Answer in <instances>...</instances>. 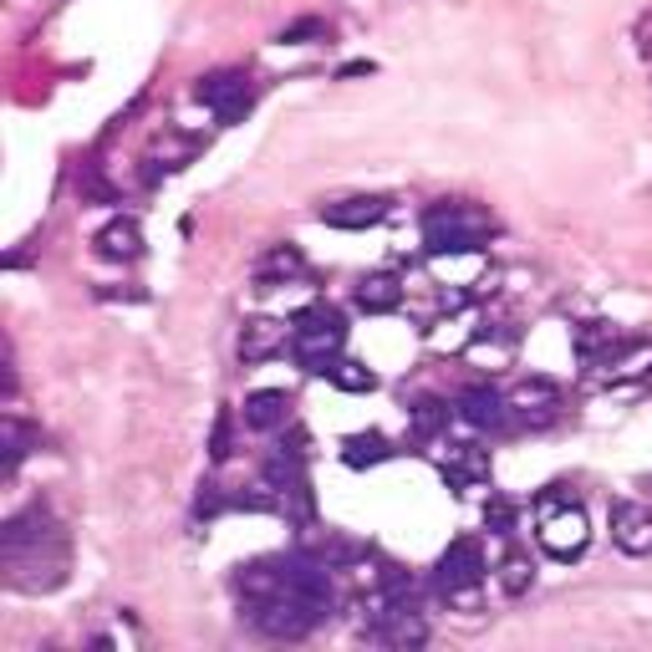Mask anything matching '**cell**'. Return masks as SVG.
I'll return each instance as SVG.
<instances>
[{
  "instance_id": "cell-11",
  "label": "cell",
  "mask_w": 652,
  "mask_h": 652,
  "mask_svg": "<svg viewBox=\"0 0 652 652\" xmlns=\"http://www.w3.org/2000/svg\"><path fill=\"white\" fill-rule=\"evenodd\" d=\"M286 423H290V393L260 387V393L245 398V428H255V434H276V428H286Z\"/></svg>"
},
{
  "instance_id": "cell-2",
  "label": "cell",
  "mask_w": 652,
  "mask_h": 652,
  "mask_svg": "<svg viewBox=\"0 0 652 652\" xmlns=\"http://www.w3.org/2000/svg\"><path fill=\"white\" fill-rule=\"evenodd\" d=\"M490 219L474 215L464 205H438L423 215V245L434 255H464V250H480Z\"/></svg>"
},
{
  "instance_id": "cell-28",
  "label": "cell",
  "mask_w": 652,
  "mask_h": 652,
  "mask_svg": "<svg viewBox=\"0 0 652 652\" xmlns=\"http://www.w3.org/2000/svg\"><path fill=\"white\" fill-rule=\"evenodd\" d=\"M219 510H225V495H219V484H205V490H199V500H194V515H199V520H215Z\"/></svg>"
},
{
  "instance_id": "cell-26",
  "label": "cell",
  "mask_w": 652,
  "mask_h": 652,
  "mask_svg": "<svg viewBox=\"0 0 652 652\" xmlns=\"http://www.w3.org/2000/svg\"><path fill=\"white\" fill-rule=\"evenodd\" d=\"M484 525H490V535H515V505H510L505 495H490V505H484Z\"/></svg>"
},
{
  "instance_id": "cell-21",
  "label": "cell",
  "mask_w": 652,
  "mask_h": 652,
  "mask_svg": "<svg viewBox=\"0 0 652 652\" xmlns=\"http://www.w3.org/2000/svg\"><path fill=\"white\" fill-rule=\"evenodd\" d=\"M444 423H448V403H438V398H418L408 408L413 438H438V434H444Z\"/></svg>"
},
{
  "instance_id": "cell-16",
  "label": "cell",
  "mask_w": 652,
  "mask_h": 652,
  "mask_svg": "<svg viewBox=\"0 0 652 652\" xmlns=\"http://www.w3.org/2000/svg\"><path fill=\"white\" fill-rule=\"evenodd\" d=\"M622 342H628V337H622L616 326H606V322L576 326V352H581V363H602V367H606V357H612Z\"/></svg>"
},
{
  "instance_id": "cell-13",
  "label": "cell",
  "mask_w": 652,
  "mask_h": 652,
  "mask_svg": "<svg viewBox=\"0 0 652 652\" xmlns=\"http://www.w3.org/2000/svg\"><path fill=\"white\" fill-rule=\"evenodd\" d=\"M444 480L454 490H470V484H484L490 480V454L480 444H448L444 454Z\"/></svg>"
},
{
  "instance_id": "cell-9",
  "label": "cell",
  "mask_w": 652,
  "mask_h": 652,
  "mask_svg": "<svg viewBox=\"0 0 652 652\" xmlns=\"http://www.w3.org/2000/svg\"><path fill=\"white\" fill-rule=\"evenodd\" d=\"M454 413H460L470 428H500V423L510 418V403L500 398L490 383H474V387H464L460 398H454Z\"/></svg>"
},
{
  "instance_id": "cell-27",
  "label": "cell",
  "mask_w": 652,
  "mask_h": 652,
  "mask_svg": "<svg viewBox=\"0 0 652 652\" xmlns=\"http://www.w3.org/2000/svg\"><path fill=\"white\" fill-rule=\"evenodd\" d=\"M77 194H82V199H97V205H112V199H118V194H112V184L97 174V164H87V169L77 174Z\"/></svg>"
},
{
  "instance_id": "cell-20",
  "label": "cell",
  "mask_w": 652,
  "mask_h": 652,
  "mask_svg": "<svg viewBox=\"0 0 652 652\" xmlns=\"http://www.w3.org/2000/svg\"><path fill=\"white\" fill-rule=\"evenodd\" d=\"M398 448L387 444L383 434H352L347 444H342V460L352 464V470H367V464H383V460H393Z\"/></svg>"
},
{
  "instance_id": "cell-1",
  "label": "cell",
  "mask_w": 652,
  "mask_h": 652,
  "mask_svg": "<svg viewBox=\"0 0 652 652\" xmlns=\"http://www.w3.org/2000/svg\"><path fill=\"white\" fill-rule=\"evenodd\" d=\"M342 342H347V322H342L337 306H326V302L296 312V322H290V352L316 377L332 373V363L342 357Z\"/></svg>"
},
{
  "instance_id": "cell-4",
  "label": "cell",
  "mask_w": 652,
  "mask_h": 652,
  "mask_svg": "<svg viewBox=\"0 0 652 652\" xmlns=\"http://www.w3.org/2000/svg\"><path fill=\"white\" fill-rule=\"evenodd\" d=\"M245 616H250V628L255 632H266V638H306V632L316 628V616L306 612L302 602L290 592H276V596H255V602H245Z\"/></svg>"
},
{
  "instance_id": "cell-29",
  "label": "cell",
  "mask_w": 652,
  "mask_h": 652,
  "mask_svg": "<svg viewBox=\"0 0 652 652\" xmlns=\"http://www.w3.org/2000/svg\"><path fill=\"white\" fill-rule=\"evenodd\" d=\"M363 72H373V61H347L342 67V77H363Z\"/></svg>"
},
{
  "instance_id": "cell-24",
  "label": "cell",
  "mask_w": 652,
  "mask_h": 652,
  "mask_svg": "<svg viewBox=\"0 0 652 652\" xmlns=\"http://www.w3.org/2000/svg\"><path fill=\"white\" fill-rule=\"evenodd\" d=\"M276 41H280V47H306V41H326V21H322V16H302V21H290Z\"/></svg>"
},
{
  "instance_id": "cell-22",
  "label": "cell",
  "mask_w": 652,
  "mask_h": 652,
  "mask_svg": "<svg viewBox=\"0 0 652 652\" xmlns=\"http://www.w3.org/2000/svg\"><path fill=\"white\" fill-rule=\"evenodd\" d=\"M332 383L342 387V393H373L377 387V377H373V367H363V363H347V357H337V363H332Z\"/></svg>"
},
{
  "instance_id": "cell-14",
  "label": "cell",
  "mask_w": 652,
  "mask_h": 652,
  "mask_svg": "<svg viewBox=\"0 0 652 652\" xmlns=\"http://www.w3.org/2000/svg\"><path fill=\"white\" fill-rule=\"evenodd\" d=\"M37 428L31 423H21L16 413H6V423H0V470H6V480H11L16 470H21V460L31 454V444H37Z\"/></svg>"
},
{
  "instance_id": "cell-3",
  "label": "cell",
  "mask_w": 652,
  "mask_h": 652,
  "mask_svg": "<svg viewBox=\"0 0 652 652\" xmlns=\"http://www.w3.org/2000/svg\"><path fill=\"white\" fill-rule=\"evenodd\" d=\"M535 535H541V551L551 561H576L586 551V541H592V525H586L576 500H566V505L541 510V531Z\"/></svg>"
},
{
  "instance_id": "cell-7",
  "label": "cell",
  "mask_w": 652,
  "mask_h": 652,
  "mask_svg": "<svg viewBox=\"0 0 652 652\" xmlns=\"http://www.w3.org/2000/svg\"><path fill=\"white\" fill-rule=\"evenodd\" d=\"M393 199L387 194H352V199H337V205H322V225L332 230H367L377 219H387Z\"/></svg>"
},
{
  "instance_id": "cell-15",
  "label": "cell",
  "mask_w": 652,
  "mask_h": 652,
  "mask_svg": "<svg viewBox=\"0 0 652 652\" xmlns=\"http://www.w3.org/2000/svg\"><path fill=\"white\" fill-rule=\"evenodd\" d=\"M398 302H403V280L393 276V270H377V276H367L363 286H357V306H363L367 316L393 312Z\"/></svg>"
},
{
  "instance_id": "cell-17",
  "label": "cell",
  "mask_w": 652,
  "mask_h": 652,
  "mask_svg": "<svg viewBox=\"0 0 652 652\" xmlns=\"http://www.w3.org/2000/svg\"><path fill=\"white\" fill-rule=\"evenodd\" d=\"M280 342H286V326H276V322H245L240 357H245V363H266V357H276Z\"/></svg>"
},
{
  "instance_id": "cell-8",
  "label": "cell",
  "mask_w": 652,
  "mask_h": 652,
  "mask_svg": "<svg viewBox=\"0 0 652 652\" xmlns=\"http://www.w3.org/2000/svg\"><path fill=\"white\" fill-rule=\"evenodd\" d=\"M612 541L628 551V556H648L652 551V510L632 505V500H616L612 505Z\"/></svg>"
},
{
  "instance_id": "cell-19",
  "label": "cell",
  "mask_w": 652,
  "mask_h": 652,
  "mask_svg": "<svg viewBox=\"0 0 652 652\" xmlns=\"http://www.w3.org/2000/svg\"><path fill=\"white\" fill-rule=\"evenodd\" d=\"M510 408H520L525 418H551V408H556V383H545V377H531V383H520L515 393H510Z\"/></svg>"
},
{
  "instance_id": "cell-6",
  "label": "cell",
  "mask_w": 652,
  "mask_h": 652,
  "mask_svg": "<svg viewBox=\"0 0 652 652\" xmlns=\"http://www.w3.org/2000/svg\"><path fill=\"white\" fill-rule=\"evenodd\" d=\"M194 97H199L205 108H215L219 122H240L245 112H250V102H255L250 77H245V72H215V77H205V82L194 87Z\"/></svg>"
},
{
  "instance_id": "cell-25",
  "label": "cell",
  "mask_w": 652,
  "mask_h": 652,
  "mask_svg": "<svg viewBox=\"0 0 652 652\" xmlns=\"http://www.w3.org/2000/svg\"><path fill=\"white\" fill-rule=\"evenodd\" d=\"M230 454H235V418L219 408V413H215V434H209V460L225 464Z\"/></svg>"
},
{
  "instance_id": "cell-18",
  "label": "cell",
  "mask_w": 652,
  "mask_h": 652,
  "mask_svg": "<svg viewBox=\"0 0 652 652\" xmlns=\"http://www.w3.org/2000/svg\"><path fill=\"white\" fill-rule=\"evenodd\" d=\"M302 270H306L302 250H296V245H276V250L260 260V270H255V286L276 290V280H290V276H302Z\"/></svg>"
},
{
  "instance_id": "cell-23",
  "label": "cell",
  "mask_w": 652,
  "mask_h": 652,
  "mask_svg": "<svg viewBox=\"0 0 652 652\" xmlns=\"http://www.w3.org/2000/svg\"><path fill=\"white\" fill-rule=\"evenodd\" d=\"M535 581V566L525 556H505L500 561V586H505V596H525Z\"/></svg>"
},
{
  "instance_id": "cell-5",
  "label": "cell",
  "mask_w": 652,
  "mask_h": 652,
  "mask_svg": "<svg viewBox=\"0 0 652 652\" xmlns=\"http://www.w3.org/2000/svg\"><path fill=\"white\" fill-rule=\"evenodd\" d=\"M434 581H438V592L444 596H470L474 586L484 581V551H480V541H454L438 556V566H434Z\"/></svg>"
},
{
  "instance_id": "cell-12",
  "label": "cell",
  "mask_w": 652,
  "mask_h": 652,
  "mask_svg": "<svg viewBox=\"0 0 652 652\" xmlns=\"http://www.w3.org/2000/svg\"><path fill=\"white\" fill-rule=\"evenodd\" d=\"M92 245H97L102 260H122V266H128V260L144 255V230H138V219H108V225L97 230Z\"/></svg>"
},
{
  "instance_id": "cell-10",
  "label": "cell",
  "mask_w": 652,
  "mask_h": 652,
  "mask_svg": "<svg viewBox=\"0 0 652 652\" xmlns=\"http://www.w3.org/2000/svg\"><path fill=\"white\" fill-rule=\"evenodd\" d=\"M47 535H57V525H51V510H47V505L21 510V515H11V520H6V531H0V556H11V551H26V545L47 541Z\"/></svg>"
}]
</instances>
